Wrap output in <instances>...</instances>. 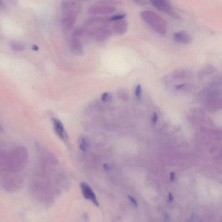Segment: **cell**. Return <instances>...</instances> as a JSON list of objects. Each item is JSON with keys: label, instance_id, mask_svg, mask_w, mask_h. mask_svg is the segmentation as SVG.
I'll list each match as a JSON object with an SVG mask.
<instances>
[{"label": "cell", "instance_id": "4fadbf2b", "mask_svg": "<svg viewBox=\"0 0 222 222\" xmlns=\"http://www.w3.org/2000/svg\"><path fill=\"white\" fill-rule=\"evenodd\" d=\"M10 48L15 52H21L24 50V47L23 45L19 43L13 42L9 44Z\"/></svg>", "mask_w": 222, "mask_h": 222}, {"label": "cell", "instance_id": "5bb4252c", "mask_svg": "<svg viewBox=\"0 0 222 222\" xmlns=\"http://www.w3.org/2000/svg\"><path fill=\"white\" fill-rule=\"evenodd\" d=\"M121 3V1H113V0H104L100 1L97 2V4L101 5H106L113 6L112 5H119Z\"/></svg>", "mask_w": 222, "mask_h": 222}, {"label": "cell", "instance_id": "7c38bea8", "mask_svg": "<svg viewBox=\"0 0 222 222\" xmlns=\"http://www.w3.org/2000/svg\"><path fill=\"white\" fill-rule=\"evenodd\" d=\"M217 71V69L214 65L212 64H207L203 66L198 72V76L199 79H203L207 76L214 73Z\"/></svg>", "mask_w": 222, "mask_h": 222}, {"label": "cell", "instance_id": "5b68a950", "mask_svg": "<svg viewBox=\"0 0 222 222\" xmlns=\"http://www.w3.org/2000/svg\"><path fill=\"white\" fill-rule=\"evenodd\" d=\"M81 190L83 197L85 199H88L97 206H99V203L97 198V196L92 190L91 188L87 184L82 182L80 184Z\"/></svg>", "mask_w": 222, "mask_h": 222}, {"label": "cell", "instance_id": "8fae6325", "mask_svg": "<svg viewBox=\"0 0 222 222\" xmlns=\"http://www.w3.org/2000/svg\"><path fill=\"white\" fill-rule=\"evenodd\" d=\"M128 26V23L125 21L121 20L115 22L112 26V30L116 34L122 35L125 33Z\"/></svg>", "mask_w": 222, "mask_h": 222}, {"label": "cell", "instance_id": "ac0fdd59", "mask_svg": "<svg viewBox=\"0 0 222 222\" xmlns=\"http://www.w3.org/2000/svg\"><path fill=\"white\" fill-rule=\"evenodd\" d=\"M79 142V148L83 151H86L87 148V144L84 138H81Z\"/></svg>", "mask_w": 222, "mask_h": 222}, {"label": "cell", "instance_id": "e0dca14e", "mask_svg": "<svg viewBox=\"0 0 222 222\" xmlns=\"http://www.w3.org/2000/svg\"><path fill=\"white\" fill-rule=\"evenodd\" d=\"M125 17V14H119L113 15L110 17V20L111 21H117L119 20H122Z\"/></svg>", "mask_w": 222, "mask_h": 222}, {"label": "cell", "instance_id": "d6986e66", "mask_svg": "<svg viewBox=\"0 0 222 222\" xmlns=\"http://www.w3.org/2000/svg\"><path fill=\"white\" fill-rule=\"evenodd\" d=\"M109 97V94L108 93H107V92H105V93H103L102 94L101 98V100L103 102H105V101H107L108 100Z\"/></svg>", "mask_w": 222, "mask_h": 222}, {"label": "cell", "instance_id": "ba28073f", "mask_svg": "<svg viewBox=\"0 0 222 222\" xmlns=\"http://www.w3.org/2000/svg\"><path fill=\"white\" fill-rule=\"evenodd\" d=\"M111 22L110 17H103V16H95L90 17L86 19L85 23L87 26L93 25H106Z\"/></svg>", "mask_w": 222, "mask_h": 222}, {"label": "cell", "instance_id": "3957f363", "mask_svg": "<svg viewBox=\"0 0 222 222\" xmlns=\"http://www.w3.org/2000/svg\"><path fill=\"white\" fill-rule=\"evenodd\" d=\"M150 2L157 10L166 13L176 20H181V17L174 10L168 1L166 0H153L150 1Z\"/></svg>", "mask_w": 222, "mask_h": 222}, {"label": "cell", "instance_id": "603a6c76", "mask_svg": "<svg viewBox=\"0 0 222 222\" xmlns=\"http://www.w3.org/2000/svg\"><path fill=\"white\" fill-rule=\"evenodd\" d=\"M170 178L171 181H173L175 178V173L174 172H171L170 175Z\"/></svg>", "mask_w": 222, "mask_h": 222}, {"label": "cell", "instance_id": "9c48e42d", "mask_svg": "<svg viewBox=\"0 0 222 222\" xmlns=\"http://www.w3.org/2000/svg\"><path fill=\"white\" fill-rule=\"evenodd\" d=\"M192 72L188 69L179 68L174 70L171 74V77L174 79L181 80L191 78Z\"/></svg>", "mask_w": 222, "mask_h": 222}, {"label": "cell", "instance_id": "277c9868", "mask_svg": "<svg viewBox=\"0 0 222 222\" xmlns=\"http://www.w3.org/2000/svg\"><path fill=\"white\" fill-rule=\"evenodd\" d=\"M116 9L113 6L106 5L101 4H96L89 7L88 12L90 14L93 15H101L114 13Z\"/></svg>", "mask_w": 222, "mask_h": 222}, {"label": "cell", "instance_id": "7a4b0ae2", "mask_svg": "<svg viewBox=\"0 0 222 222\" xmlns=\"http://www.w3.org/2000/svg\"><path fill=\"white\" fill-rule=\"evenodd\" d=\"M86 29V33L93 37L98 42H104L108 39L112 33L111 29L106 25H100Z\"/></svg>", "mask_w": 222, "mask_h": 222}, {"label": "cell", "instance_id": "2e32d148", "mask_svg": "<svg viewBox=\"0 0 222 222\" xmlns=\"http://www.w3.org/2000/svg\"><path fill=\"white\" fill-rule=\"evenodd\" d=\"M135 96L138 100H140L142 97V88L140 84H138L136 87L135 91Z\"/></svg>", "mask_w": 222, "mask_h": 222}, {"label": "cell", "instance_id": "cb8c5ba5", "mask_svg": "<svg viewBox=\"0 0 222 222\" xmlns=\"http://www.w3.org/2000/svg\"><path fill=\"white\" fill-rule=\"evenodd\" d=\"M168 199L169 201V202H172L173 200V199H174L173 196L172 194H171V193H169L168 194Z\"/></svg>", "mask_w": 222, "mask_h": 222}, {"label": "cell", "instance_id": "52a82bcc", "mask_svg": "<svg viewBox=\"0 0 222 222\" xmlns=\"http://www.w3.org/2000/svg\"><path fill=\"white\" fill-rule=\"evenodd\" d=\"M173 38L176 42L184 44H188L192 41L191 35L185 30H181L175 33L173 35Z\"/></svg>", "mask_w": 222, "mask_h": 222}, {"label": "cell", "instance_id": "8992f818", "mask_svg": "<svg viewBox=\"0 0 222 222\" xmlns=\"http://www.w3.org/2000/svg\"><path fill=\"white\" fill-rule=\"evenodd\" d=\"M52 121L54 131L57 136L63 141H66L68 139V135L63 123L56 118H53Z\"/></svg>", "mask_w": 222, "mask_h": 222}, {"label": "cell", "instance_id": "6da1fadb", "mask_svg": "<svg viewBox=\"0 0 222 222\" xmlns=\"http://www.w3.org/2000/svg\"><path fill=\"white\" fill-rule=\"evenodd\" d=\"M144 21L153 30L160 34H165L167 32V23L164 19L155 12L145 10L140 13Z\"/></svg>", "mask_w": 222, "mask_h": 222}, {"label": "cell", "instance_id": "ffe728a7", "mask_svg": "<svg viewBox=\"0 0 222 222\" xmlns=\"http://www.w3.org/2000/svg\"><path fill=\"white\" fill-rule=\"evenodd\" d=\"M128 198L129 199L130 201L131 202H132V203L133 204L134 206H136V207H137V206H138V202H137V200H136V199H135L134 197L129 195V196H128Z\"/></svg>", "mask_w": 222, "mask_h": 222}, {"label": "cell", "instance_id": "4316f807", "mask_svg": "<svg viewBox=\"0 0 222 222\" xmlns=\"http://www.w3.org/2000/svg\"><path fill=\"white\" fill-rule=\"evenodd\" d=\"M33 49H34V50H38V48L36 46H33Z\"/></svg>", "mask_w": 222, "mask_h": 222}, {"label": "cell", "instance_id": "9a60e30c", "mask_svg": "<svg viewBox=\"0 0 222 222\" xmlns=\"http://www.w3.org/2000/svg\"><path fill=\"white\" fill-rule=\"evenodd\" d=\"M118 96L122 99H127L129 98V95L127 90L125 89H121L118 92Z\"/></svg>", "mask_w": 222, "mask_h": 222}, {"label": "cell", "instance_id": "44dd1931", "mask_svg": "<svg viewBox=\"0 0 222 222\" xmlns=\"http://www.w3.org/2000/svg\"><path fill=\"white\" fill-rule=\"evenodd\" d=\"M158 116L156 113H153L152 115V118H151V121L153 123H155L158 120Z\"/></svg>", "mask_w": 222, "mask_h": 222}, {"label": "cell", "instance_id": "d4e9b609", "mask_svg": "<svg viewBox=\"0 0 222 222\" xmlns=\"http://www.w3.org/2000/svg\"><path fill=\"white\" fill-rule=\"evenodd\" d=\"M164 220H165L166 222H167L168 220L169 219V216L168 214L167 213H166L164 214Z\"/></svg>", "mask_w": 222, "mask_h": 222}, {"label": "cell", "instance_id": "484cf974", "mask_svg": "<svg viewBox=\"0 0 222 222\" xmlns=\"http://www.w3.org/2000/svg\"><path fill=\"white\" fill-rule=\"evenodd\" d=\"M103 167L106 170H109V168H110L108 164H104V165H103Z\"/></svg>", "mask_w": 222, "mask_h": 222}, {"label": "cell", "instance_id": "7402d4cb", "mask_svg": "<svg viewBox=\"0 0 222 222\" xmlns=\"http://www.w3.org/2000/svg\"><path fill=\"white\" fill-rule=\"evenodd\" d=\"M134 2L139 5H145L147 4L146 1H141H141L140 0V1H134Z\"/></svg>", "mask_w": 222, "mask_h": 222}, {"label": "cell", "instance_id": "30bf717a", "mask_svg": "<svg viewBox=\"0 0 222 222\" xmlns=\"http://www.w3.org/2000/svg\"><path fill=\"white\" fill-rule=\"evenodd\" d=\"M70 51L76 55H81L83 53V47L81 42L76 37H72L69 44Z\"/></svg>", "mask_w": 222, "mask_h": 222}]
</instances>
